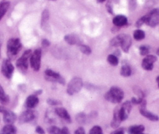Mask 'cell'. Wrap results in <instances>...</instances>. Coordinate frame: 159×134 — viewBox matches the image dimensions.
<instances>
[{
    "label": "cell",
    "mask_w": 159,
    "mask_h": 134,
    "mask_svg": "<svg viewBox=\"0 0 159 134\" xmlns=\"http://www.w3.org/2000/svg\"><path fill=\"white\" fill-rule=\"evenodd\" d=\"M124 97V92L120 88L117 86H113L107 92L104 96L106 100L112 103L118 104L122 102Z\"/></svg>",
    "instance_id": "obj_1"
},
{
    "label": "cell",
    "mask_w": 159,
    "mask_h": 134,
    "mask_svg": "<svg viewBox=\"0 0 159 134\" xmlns=\"http://www.w3.org/2000/svg\"><path fill=\"white\" fill-rule=\"evenodd\" d=\"M22 43L20 39L11 38L7 42V55L9 60H12L22 49Z\"/></svg>",
    "instance_id": "obj_2"
},
{
    "label": "cell",
    "mask_w": 159,
    "mask_h": 134,
    "mask_svg": "<svg viewBox=\"0 0 159 134\" xmlns=\"http://www.w3.org/2000/svg\"><path fill=\"white\" fill-rule=\"evenodd\" d=\"M83 87V82L81 78L75 77L68 82L67 85V93L70 96L77 94Z\"/></svg>",
    "instance_id": "obj_3"
},
{
    "label": "cell",
    "mask_w": 159,
    "mask_h": 134,
    "mask_svg": "<svg viewBox=\"0 0 159 134\" xmlns=\"http://www.w3.org/2000/svg\"><path fill=\"white\" fill-rule=\"evenodd\" d=\"M31 56V51L27 50L23 53V55L17 60L16 67L19 71L23 74H25L29 68V60Z\"/></svg>",
    "instance_id": "obj_4"
},
{
    "label": "cell",
    "mask_w": 159,
    "mask_h": 134,
    "mask_svg": "<svg viewBox=\"0 0 159 134\" xmlns=\"http://www.w3.org/2000/svg\"><path fill=\"white\" fill-rule=\"evenodd\" d=\"M41 49H36L31 54L30 57V64L33 70L35 71H38L40 68V60H41Z\"/></svg>",
    "instance_id": "obj_5"
},
{
    "label": "cell",
    "mask_w": 159,
    "mask_h": 134,
    "mask_svg": "<svg viewBox=\"0 0 159 134\" xmlns=\"http://www.w3.org/2000/svg\"><path fill=\"white\" fill-rule=\"evenodd\" d=\"M45 78L47 81L51 82H57L61 85H65V81L64 78L59 73L54 71L51 69H47L45 71Z\"/></svg>",
    "instance_id": "obj_6"
},
{
    "label": "cell",
    "mask_w": 159,
    "mask_h": 134,
    "mask_svg": "<svg viewBox=\"0 0 159 134\" xmlns=\"http://www.w3.org/2000/svg\"><path fill=\"white\" fill-rule=\"evenodd\" d=\"M145 23L155 27L159 23V9H155L145 16Z\"/></svg>",
    "instance_id": "obj_7"
},
{
    "label": "cell",
    "mask_w": 159,
    "mask_h": 134,
    "mask_svg": "<svg viewBox=\"0 0 159 134\" xmlns=\"http://www.w3.org/2000/svg\"><path fill=\"white\" fill-rule=\"evenodd\" d=\"M2 73L3 75L8 79H11L12 77L14 71V67L12 65V62L9 59H6L2 61Z\"/></svg>",
    "instance_id": "obj_8"
},
{
    "label": "cell",
    "mask_w": 159,
    "mask_h": 134,
    "mask_svg": "<svg viewBox=\"0 0 159 134\" xmlns=\"http://www.w3.org/2000/svg\"><path fill=\"white\" fill-rule=\"evenodd\" d=\"M132 109V103L130 101H127V102H124L121 107H120L119 113L121 121H124L128 118L129 115H130V111Z\"/></svg>",
    "instance_id": "obj_9"
},
{
    "label": "cell",
    "mask_w": 159,
    "mask_h": 134,
    "mask_svg": "<svg viewBox=\"0 0 159 134\" xmlns=\"http://www.w3.org/2000/svg\"><path fill=\"white\" fill-rule=\"evenodd\" d=\"M157 60V57L155 55L145 56L142 60V68L146 71H152L154 68V64Z\"/></svg>",
    "instance_id": "obj_10"
},
{
    "label": "cell",
    "mask_w": 159,
    "mask_h": 134,
    "mask_svg": "<svg viewBox=\"0 0 159 134\" xmlns=\"http://www.w3.org/2000/svg\"><path fill=\"white\" fill-rule=\"evenodd\" d=\"M35 118V113L31 109H27L21 113L19 118L20 123H26L33 121Z\"/></svg>",
    "instance_id": "obj_11"
},
{
    "label": "cell",
    "mask_w": 159,
    "mask_h": 134,
    "mask_svg": "<svg viewBox=\"0 0 159 134\" xmlns=\"http://www.w3.org/2000/svg\"><path fill=\"white\" fill-rule=\"evenodd\" d=\"M121 35V43L120 47L122 48L123 51L127 53L130 50V47L132 45L131 37L127 34H120Z\"/></svg>",
    "instance_id": "obj_12"
},
{
    "label": "cell",
    "mask_w": 159,
    "mask_h": 134,
    "mask_svg": "<svg viewBox=\"0 0 159 134\" xmlns=\"http://www.w3.org/2000/svg\"><path fill=\"white\" fill-rule=\"evenodd\" d=\"M3 113V121L6 124H12L16 120V116L13 112L9 109H2Z\"/></svg>",
    "instance_id": "obj_13"
},
{
    "label": "cell",
    "mask_w": 159,
    "mask_h": 134,
    "mask_svg": "<svg viewBox=\"0 0 159 134\" xmlns=\"http://www.w3.org/2000/svg\"><path fill=\"white\" fill-rule=\"evenodd\" d=\"M39 103V99L37 97V96L36 95H31L29 96L26 99V102H25L24 106L26 108H27L28 109H34L38 105Z\"/></svg>",
    "instance_id": "obj_14"
},
{
    "label": "cell",
    "mask_w": 159,
    "mask_h": 134,
    "mask_svg": "<svg viewBox=\"0 0 159 134\" xmlns=\"http://www.w3.org/2000/svg\"><path fill=\"white\" fill-rule=\"evenodd\" d=\"M55 113L59 116V117L61 118L62 119H64L65 122L68 123H71V119L69 113H68V112L67 111L65 108H63V107H58V108H56Z\"/></svg>",
    "instance_id": "obj_15"
},
{
    "label": "cell",
    "mask_w": 159,
    "mask_h": 134,
    "mask_svg": "<svg viewBox=\"0 0 159 134\" xmlns=\"http://www.w3.org/2000/svg\"><path fill=\"white\" fill-rule=\"evenodd\" d=\"M65 40L70 45H79L82 44V40L79 36L75 34H68L65 36Z\"/></svg>",
    "instance_id": "obj_16"
},
{
    "label": "cell",
    "mask_w": 159,
    "mask_h": 134,
    "mask_svg": "<svg viewBox=\"0 0 159 134\" xmlns=\"http://www.w3.org/2000/svg\"><path fill=\"white\" fill-rule=\"evenodd\" d=\"M119 109L120 107H116L114 109V112H113V118L111 122V127L113 129H117L119 127V126L120 125L121 122H122L120 119V117Z\"/></svg>",
    "instance_id": "obj_17"
},
{
    "label": "cell",
    "mask_w": 159,
    "mask_h": 134,
    "mask_svg": "<svg viewBox=\"0 0 159 134\" xmlns=\"http://www.w3.org/2000/svg\"><path fill=\"white\" fill-rule=\"evenodd\" d=\"M140 113H141V114L143 116H144V117L147 118V119H148L149 120L151 121H158L159 119V117L157 115L148 111V110L146 109V106L141 107V108H140Z\"/></svg>",
    "instance_id": "obj_18"
},
{
    "label": "cell",
    "mask_w": 159,
    "mask_h": 134,
    "mask_svg": "<svg viewBox=\"0 0 159 134\" xmlns=\"http://www.w3.org/2000/svg\"><path fill=\"white\" fill-rule=\"evenodd\" d=\"M113 24L118 27H121L127 24V18L125 16L118 15L115 16L113 20Z\"/></svg>",
    "instance_id": "obj_19"
},
{
    "label": "cell",
    "mask_w": 159,
    "mask_h": 134,
    "mask_svg": "<svg viewBox=\"0 0 159 134\" xmlns=\"http://www.w3.org/2000/svg\"><path fill=\"white\" fill-rule=\"evenodd\" d=\"M48 131L49 134H70L69 130L67 127H63L62 129H60L55 126L49 127Z\"/></svg>",
    "instance_id": "obj_20"
},
{
    "label": "cell",
    "mask_w": 159,
    "mask_h": 134,
    "mask_svg": "<svg viewBox=\"0 0 159 134\" xmlns=\"http://www.w3.org/2000/svg\"><path fill=\"white\" fill-rule=\"evenodd\" d=\"M16 128L12 124H6L2 130L0 134H16Z\"/></svg>",
    "instance_id": "obj_21"
},
{
    "label": "cell",
    "mask_w": 159,
    "mask_h": 134,
    "mask_svg": "<svg viewBox=\"0 0 159 134\" xmlns=\"http://www.w3.org/2000/svg\"><path fill=\"white\" fill-rule=\"evenodd\" d=\"M144 131V127L143 125H137L132 126L129 128V134H140L142 133Z\"/></svg>",
    "instance_id": "obj_22"
},
{
    "label": "cell",
    "mask_w": 159,
    "mask_h": 134,
    "mask_svg": "<svg viewBox=\"0 0 159 134\" xmlns=\"http://www.w3.org/2000/svg\"><path fill=\"white\" fill-rule=\"evenodd\" d=\"M9 6H10L9 2H2L0 3V20L3 18L5 14L6 13V12L9 9Z\"/></svg>",
    "instance_id": "obj_23"
},
{
    "label": "cell",
    "mask_w": 159,
    "mask_h": 134,
    "mask_svg": "<svg viewBox=\"0 0 159 134\" xmlns=\"http://www.w3.org/2000/svg\"><path fill=\"white\" fill-rule=\"evenodd\" d=\"M132 74V70L130 68V67L127 64H124L122 67H121L120 69V74L124 77H129V76L131 75Z\"/></svg>",
    "instance_id": "obj_24"
},
{
    "label": "cell",
    "mask_w": 159,
    "mask_h": 134,
    "mask_svg": "<svg viewBox=\"0 0 159 134\" xmlns=\"http://www.w3.org/2000/svg\"><path fill=\"white\" fill-rule=\"evenodd\" d=\"M9 102V97L8 95H6V93L5 92L4 89L2 87V85H0V102L3 105H6L8 102Z\"/></svg>",
    "instance_id": "obj_25"
},
{
    "label": "cell",
    "mask_w": 159,
    "mask_h": 134,
    "mask_svg": "<svg viewBox=\"0 0 159 134\" xmlns=\"http://www.w3.org/2000/svg\"><path fill=\"white\" fill-rule=\"evenodd\" d=\"M107 61L112 66H117L118 64H119V58H118L117 56L114 55V54H110L107 57Z\"/></svg>",
    "instance_id": "obj_26"
},
{
    "label": "cell",
    "mask_w": 159,
    "mask_h": 134,
    "mask_svg": "<svg viewBox=\"0 0 159 134\" xmlns=\"http://www.w3.org/2000/svg\"><path fill=\"white\" fill-rule=\"evenodd\" d=\"M48 20H49V12L48 9H44L42 13V18H41V26L44 27L45 25L48 23Z\"/></svg>",
    "instance_id": "obj_27"
},
{
    "label": "cell",
    "mask_w": 159,
    "mask_h": 134,
    "mask_svg": "<svg viewBox=\"0 0 159 134\" xmlns=\"http://www.w3.org/2000/svg\"><path fill=\"white\" fill-rule=\"evenodd\" d=\"M134 37L137 40H141L145 37V34L141 29H137L134 32Z\"/></svg>",
    "instance_id": "obj_28"
},
{
    "label": "cell",
    "mask_w": 159,
    "mask_h": 134,
    "mask_svg": "<svg viewBox=\"0 0 159 134\" xmlns=\"http://www.w3.org/2000/svg\"><path fill=\"white\" fill-rule=\"evenodd\" d=\"M120 43H121V35H118L116 37H115L114 38H113L110 41V45L112 47H120Z\"/></svg>",
    "instance_id": "obj_29"
},
{
    "label": "cell",
    "mask_w": 159,
    "mask_h": 134,
    "mask_svg": "<svg viewBox=\"0 0 159 134\" xmlns=\"http://www.w3.org/2000/svg\"><path fill=\"white\" fill-rule=\"evenodd\" d=\"M79 50L81 51V52L83 53V54H85V55H89V54L92 53L91 48H90L88 45H85L82 43V44L79 45Z\"/></svg>",
    "instance_id": "obj_30"
},
{
    "label": "cell",
    "mask_w": 159,
    "mask_h": 134,
    "mask_svg": "<svg viewBox=\"0 0 159 134\" xmlns=\"http://www.w3.org/2000/svg\"><path fill=\"white\" fill-rule=\"evenodd\" d=\"M139 51H140V54L142 56L148 55L149 52H150L149 47L148 46H145V45H143V46L140 47Z\"/></svg>",
    "instance_id": "obj_31"
},
{
    "label": "cell",
    "mask_w": 159,
    "mask_h": 134,
    "mask_svg": "<svg viewBox=\"0 0 159 134\" xmlns=\"http://www.w3.org/2000/svg\"><path fill=\"white\" fill-rule=\"evenodd\" d=\"M85 119H86V116L85 114L83 113H80L76 116V121H77L79 123H84L85 122Z\"/></svg>",
    "instance_id": "obj_32"
},
{
    "label": "cell",
    "mask_w": 159,
    "mask_h": 134,
    "mask_svg": "<svg viewBox=\"0 0 159 134\" xmlns=\"http://www.w3.org/2000/svg\"><path fill=\"white\" fill-rule=\"evenodd\" d=\"M89 134H103V133H102V130L100 127L95 126L90 130Z\"/></svg>",
    "instance_id": "obj_33"
},
{
    "label": "cell",
    "mask_w": 159,
    "mask_h": 134,
    "mask_svg": "<svg viewBox=\"0 0 159 134\" xmlns=\"http://www.w3.org/2000/svg\"><path fill=\"white\" fill-rule=\"evenodd\" d=\"M143 100H144L143 98H132L130 102H131L132 104H134V105H140L143 102Z\"/></svg>",
    "instance_id": "obj_34"
},
{
    "label": "cell",
    "mask_w": 159,
    "mask_h": 134,
    "mask_svg": "<svg viewBox=\"0 0 159 134\" xmlns=\"http://www.w3.org/2000/svg\"><path fill=\"white\" fill-rule=\"evenodd\" d=\"M48 103L51 105H58L61 104V102H59V101L55 100V99H48Z\"/></svg>",
    "instance_id": "obj_35"
},
{
    "label": "cell",
    "mask_w": 159,
    "mask_h": 134,
    "mask_svg": "<svg viewBox=\"0 0 159 134\" xmlns=\"http://www.w3.org/2000/svg\"><path fill=\"white\" fill-rule=\"evenodd\" d=\"M144 23H145V16H142L141 18H140L139 20L137 21L136 26L137 27H141Z\"/></svg>",
    "instance_id": "obj_36"
},
{
    "label": "cell",
    "mask_w": 159,
    "mask_h": 134,
    "mask_svg": "<svg viewBox=\"0 0 159 134\" xmlns=\"http://www.w3.org/2000/svg\"><path fill=\"white\" fill-rule=\"evenodd\" d=\"M75 134H85V131L83 127H79L75 132Z\"/></svg>",
    "instance_id": "obj_37"
},
{
    "label": "cell",
    "mask_w": 159,
    "mask_h": 134,
    "mask_svg": "<svg viewBox=\"0 0 159 134\" xmlns=\"http://www.w3.org/2000/svg\"><path fill=\"white\" fill-rule=\"evenodd\" d=\"M110 134H124V129H116L115 131L112 132Z\"/></svg>",
    "instance_id": "obj_38"
},
{
    "label": "cell",
    "mask_w": 159,
    "mask_h": 134,
    "mask_svg": "<svg viewBox=\"0 0 159 134\" xmlns=\"http://www.w3.org/2000/svg\"><path fill=\"white\" fill-rule=\"evenodd\" d=\"M107 9H108V12H110V13L113 14V6H112L111 5V2H109L107 3Z\"/></svg>",
    "instance_id": "obj_39"
},
{
    "label": "cell",
    "mask_w": 159,
    "mask_h": 134,
    "mask_svg": "<svg viewBox=\"0 0 159 134\" xmlns=\"http://www.w3.org/2000/svg\"><path fill=\"white\" fill-rule=\"evenodd\" d=\"M36 132H37L38 134H44L45 133L44 130H43V129L41 127H37V128H36Z\"/></svg>",
    "instance_id": "obj_40"
},
{
    "label": "cell",
    "mask_w": 159,
    "mask_h": 134,
    "mask_svg": "<svg viewBox=\"0 0 159 134\" xmlns=\"http://www.w3.org/2000/svg\"><path fill=\"white\" fill-rule=\"evenodd\" d=\"M50 45V41L49 40H46V39H43L42 40V46L43 47H48Z\"/></svg>",
    "instance_id": "obj_41"
},
{
    "label": "cell",
    "mask_w": 159,
    "mask_h": 134,
    "mask_svg": "<svg viewBox=\"0 0 159 134\" xmlns=\"http://www.w3.org/2000/svg\"><path fill=\"white\" fill-rule=\"evenodd\" d=\"M2 35L0 34V54H1V47H2Z\"/></svg>",
    "instance_id": "obj_42"
},
{
    "label": "cell",
    "mask_w": 159,
    "mask_h": 134,
    "mask_svg": "<svg viewBox=\"0 0 159 134\" xmlns=\"http://www.w3.org/2000/svg\"><path fill=\"white\" fill-rule=\"evenodd\" d=\"M156 80H157V82H158V87H159V76H158V78H157Z\"/></svg>",
    "instance_id": "obj_43"
},
{
    "label": "cell",
    "mask_w": 159,
    "mask_h": 134,
    "mask_svg": "<svg viewBox=\"0 0 159 134\" xmlns=\"http://www.w3.org/2000/svg\"><path fill=\"white\" fill-rule=\"evenodd\" d=\"M98 2H103L104 1H105V0H97Z\"/></svg>",
    "instance_id": "obj_44"
},
{
    "label": "cell",
    "mask_w": 159,
    "mask_h": 134,
    "mask_svg": "<svg viewBox=\"0 0 159 134\" xmlns=\"http://www.w3.org/2000/svg\"><path fill=\"white\" fill-rule=\"evenodd\" d=\"M157 54H158V55L159 56V48L158 50H157Z\"/></svg>",
    "instance_id": "obj_45"
},
{
    "label": "cell",
    "mask_w": 159,
    "mask_h": 134,
    "mask_svg": "<svg viewBox=\"0 0 159 134\" xmlns=\"http://www.w3.org/2000/svg\"><path fill=\"white\" fill-rule=\"evenodd\" d=\"M2 109H1V108H0V112H2Z\"/></svg>",
    "instance_id": "obj_46"
},
{
    "label": "cell",
    "mask_w": 159,
    "mask_h": 134,
    "mask_svg": "<svg viewBox=\"0 0 159 134\" xmlns=\"http://www.w3.org/2000/svg\"><path fill=\"white\" fill-rule=\"evenodd\" d=\"M140 134H144V133H140Z\"/></svg>",
    "instance_id": "obj_47"
},
{
    "label": "cell",
    "mask_w": 159,
    "mask_h": 134,
    "mask_svg": "<svg viewBox=\"0 0 159 134\" xmlns=\"http://www.w3.org/2000/svg\"><path fill=\"white\" fill-rule=\"evenodd\" d=\"M53 1H54V0H53Z\"/></svg>",
    "instance_id": "obj_48"
}]
</instances>
